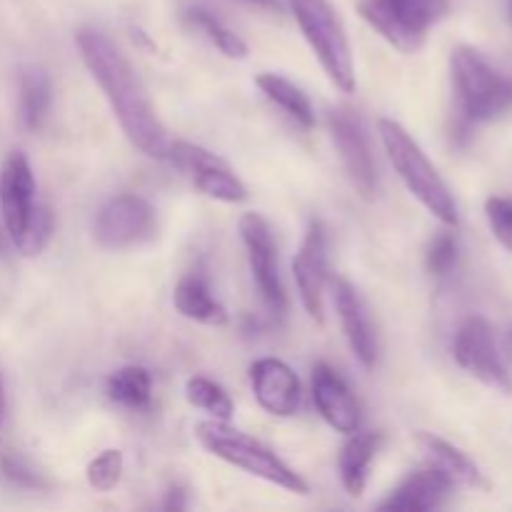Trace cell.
Wrapping results in <instances>:
<instances>
[{
  "label": "cell",
  "mask_w": 512,
  "mask_h": 512,
  "mask_svg": "<svg viewBox=\"0 0 512 512\" xmlns=\"http://www.w3.org/2000/svg\"><path fill=\"white\" fill-rule=\"evenodd\" d=\"M3 473H5V478H10L13 483H18V485H25V488H35V485H40L33 470H30L20 458H5Z\"/></svg>",
  "instance_id": "obj_29"
},
{
  "label": "cell",
  "mask_w": 512,
  "mask_h": 512,
  "mask_svg": "<svg viewBox=\"0 0 512 512\" xmlns=\"http://www.w3.org/2000/svg\"><path fill=\"white\" fill-rule=\"evenodd\" d=\"M125 460L120 450H103L98 458H93L85 470V478L88 485L98 493H110L113 488H118L120 478H123Z\"/></svg>",
  "instance_id": "obj_26"
},
{
  "label": "cell",
  "mask_w": 512,
  "mask_h": 512,
  "mask_svg": "<svg viewBox=\"0 0 512 512\" xmlns=\"http://www.w3.org/2000/svg\"><path fill=\"white\" fill-rule=\"evenodd\" d=\"M380 443H383L380 433H358L355 430L348 443L343 445V450H340V480H343V488L353 498L363 495L365 483H368V468L373 463L375 453H378Z\"/></svg>",
  "instance_id": "obj_20"
},
{
  "label": "cell",
  "mask_w": 512,
  "mask_h": 512,
  "mask_svg": "<svg viewBox=\"0 0 512 512\" xmlns=\"http://www.w3.org/2000/svg\"><path fill=\"white\" fill-rule=\"evenodd\" d=\"M330 133H333L335 148H338L350 183L363 198H373L375 190H378V173H375L368 128H365L358 110L335 108L330 113Z\"/></svg>",
  "instance_id": "obj_11"
},
{
  "label": "cell",
  "mask_w": 512,
  "mask_h": 512,
  "mask_svg": "<svg viewBox=\"0 0 512 512\" xmlns=\"http://www.w3.org/2000/svg\"><path fill=\"white\" fill-rule=\"evenodd\" d=\"M485 215H488L495 240L512 253V198H505V195L488 198L485 200Z\"/></svg>",
  "instance_id": "obj_28"
},
{
  "label": "cell",
  "mask_w": 512,
  "mask_h": 512,
  "mask_svg": "<svg viewBox=\"0 0 512 512\" xmlns=\"http://www.w3.org/2000/svg\"><path fill=\"white\" fill-rule=\"evenodd\" d=\"M188 20L205 35V38L210 40V43L215 45V48L220 50V53L228 55V58L243 60L245 55H248V45H245V40L240 38L238 33H233L228 25H223V20L215 18L210 10L190 8Z\"/></svg>",
  "instance_id": "obj_24"
},
{
  "label": "cell",
  "mask_w": 512,
  "mask_h": 512,
  "mask_svg": "<svg viewBox=\"0 0 512 512\" xmlns=\"http://www.w3.org/2000/svg\"><path fill=\"white\" fill-rule=\"evenodd\" d=\"M460 258V245L458 238L453 233H440L435 235L433 243H430L428 255H425V265H428V273L435 278H445L455 270Z\"/></svg>",
  "instance_id": "obj_27"
},
{
  "label": "cell",
  "mask_w": 512,
  "mask_h": 512,
  "mask_svg": "<svg viewBox=\"0 0 512 512\" xmlns=\"http://www.w3.org/2000/svg\"><path fill=\"white\" fill-rule=\"evenodd\" d=\"M185 493L180 488H170L168 490V498H165L163 508L165 510H185Z\"/></svg>",
  "instance_id": "obj_30"
},
{
  "label": "cell",
  "mask_w": 512,
  "mask_h": 512,
  "mask_svg": "<svg viewBox=\"0 0 512 512\" xmlns=\"http://www.w3.org/2000/svg\"><path fill=\"white\" fill-rule=\"evenodd\" d=\"M240 235H243L245 250H248L250 273H253L255 285L260 290L265 308L280 318L288 308V298H285L283 283H280L278 270V250H275L273 230H270L268 220L258 213H248L240 218Z\"/></svg>",
  "instance_id": "obj_10"
},
{
  "label": "cell",
  "mask_w": 512,
  "mask_h": 512,
  "mask_svg": "<svg viewBox=\"0 0 512 512\" xmlns=\"http://www.w3.org/2000/svg\"><path fill=\"white\" fill-rule=\"evenodd\" d=\"M250 3L263 5V8H270V10H278V0H250Z\"/></svg>",
  "instance_id": "obj_31"
},
{
  "label": "cell",
  "mask_w": 512,
  "mask_h": 512,
  "mask_svg": "<svg viewBox=\"0 0 512 512\" xmlns=\"http://www.w3.org/2000/svg\"><path fill=\"white\" fill-rule=\"evenodd\" d=\"M3 248H5V243H3V235H0V253H3Z\"/></svg>",
  "instance_id": "obj_34"
},
{
  "label": "cell",
  "mask_w": 512,
  "mask_h": 512,
  "mask_svg": "<svg viewBox=\"0 0 512 512\" xmlns=\"http://www.w3.org/2000/svg\"><path fill=\"white\" fill-rule=\"evenodd\" d=\"M505 8H508V18H510V23H512V0H505Z\"/></svg>",
  "instance_id": "obj_33"
},
{
  "label": "cell",
  "mask_w": 512,
  "mask_h": 512,
  "mask_svg": "<svg viewBox=\"0 0 512 512\" xmlns=\"http://www.w3.org/2000/svg\"><path fill=\"white\" fill-rule=\"evenodd\" d=\"M250 385L260 408L278 418H290L300 408V380L278 358H260L250 365Z\"/></svg>",
  "instance_id": "obj_14"
},
{
  "label": "cell",
  "mask_w": 512,
  "mask_h": 512,
  "mask_svg": "<svg viewBox=\"0 0 512 512\" xmlns=\"http://www.w3.org/2000/svg\"><path fill=\"white\" fill-rule=\"evenodd\" d=\"M0 205L5 230L23 255H38L53 235V215L35 203V178L28 158L13 153L0 173Z\"/></svg>",
  "instance_id": "obj_3"
},
{
  "label": "cell",
  "mask_w": 512,
  "mask_h": 512,
  "mask_svg": "<svg viewBox=\"0 0 512 512\" xmlns=\"http://www.w3.org/2000/svg\"><path fill=\"white\" fill-rule=\"evenodd\" d=\"M185 398H188L190 405L213 415V420L228 423V420L233 418V400H230L228 393H225L218 383H213V380L200 378V375L190 378L188 383H185Z\"/></svg>",
  "instance_id": "obj_25"
},
{
  "label": "cell",
  "mask_w": 512,
  "mask_h": 512,
  "mask_svg": "<svg viewBox=\"0 0 512 512\" xmlns=\"http://www.w3.org/2000/svg\"><path fill=\"white\" fill-rule=\"evenodd\" d=\"M105 393L113 403L128 410H148L153 403V380L140 365H125L113 373L105 385Z\"/></svg>",
  "instance_id": "obj_21"
},
{
  "label": "cell",
  "mask_w": 512,
  "mask_h": 512,
  "mask_svg": "<svg viewBox=\"0 0 512 512\" xmlns=\"http://www.w3.org/2000/svg\"><path fill=\"white\" fill-rule=\"evenodd\" d=\"M455 483L438 468H425L420 473H413L385 503H380V510H408L423 512L443 508L445 500L453 495Z\"/></svg>",
  "instance_id": "obj_17"
},
{
  "label": "cell",
  "mask_w": 512,
  "mask_h": 512,
  "mask_svg": "<svg viewBox=\"0 0 512 512\" xmlns=\"http://www.w3.org/2000/svg\"><path fill=\"white\" fill-rule=\"evenodd\" d=\"M255 83H258L260 93H263L268 100H273L278 108H283L295 123L303 125L305 130L313 128L315 125L313 105H310L308 95H305L298 85H293L290 80H285L283 75H275V73L258 75Z\"/></svg>",
  "instance_id": "obj_22"
},
{
  "label": "cell",
  "mask_w": 512,
  "mask_h": 512,
  "mask_svg": "<svg viewBox=\"0 0 512 512\" xmlns=\"http://www.w3.org/2000/svg\"><path fill=\"white\" fill-rule=\"evenodd\" d=\"M165 160H170L208 198L220 200V203H243L248 198V190L240 183L238 175L200 145L185 143V140L170 143Z\"/></svg>",
  "instance_id": "obj_9"
},
{
  "label": "cell",
  "mask_w": 512,
  "mask_h": 512,
  "mask_svg": "<svg viewBox=\"0 0 512 512\" xmlns=\"http://www.w3.org/2000/svg\"><path fill=\"white\" fill-rule=\"evenodd\" d=\"M330 288H333L335 310H338L340 325H343L350 350L360 360V365L370 370L378 360V335H375L368 308H365L360 295L355 293V288L345 278H333Z\"/></svg>",
  "instance_id": "obj_15"
},
{
  "label": "cell",
  "mask_w": 512,
  "mask_h": 512,
  "mask_svg": "<svg viewBox=\"0 0 512 512\" xmlns=\"http://www.w3.org/2000/svg\"><path fill=\"white\" fill-rule=\"evenodd\" d=\"M53 85L43 70H25L20 75V120L28 130H38L50 113Z\"/></svg>",
  "instance_id": "obj_23"
},
{
  "label": "cell",
  "mask_w": 512,
  "mask_h": 512,
  "mask_svg": "<svg viewBox=\"0 0 512 512\" xmlns=\"http://www.w3.org/2000/svg\"><path fill=\"white\" fill-rule=\"evenodd\" d=\"M3 410H5V395H3V383H0V418H3Z\"/></svg>",
  "instance_id": "obj_32"
},
{
  "label": "cell",
  "mask_w": 512,
  "mask_h": 512,
  "mask_svg": "<svg viewBox=\"0 0 512 512\" xmlns=\"http://www.w3.org/2000/svg\"><path fill=\"white\" fill-rule=\"evenodd\" d=\"M75 45H78L85 68L90 70L95 83L108 98L125 138L135 148L143 150L148 158H168V130L155 115L153 103L128 58L115 48L108 35L95 28H80L75 35Z\"/></svg>",
  "instance_id": "obj_1"
},
{
  "label": "cell",
  "mask_w": 512,
  "mask_h": 512,
  "mask_svg": "<svg viewBox=\"0 0 512 512\" xmlns=\"http://www.w3.org/2000/svg\"><path fill=\"white\" fill-rule=\"evenodd\" d=\"M418 445L423 450L425 458L430 460V465L438 470H443L455 485H465V488H475V490H485L488 488V480L485 475L480 473L478 465L468 458L460 448H455L453 443L443 440L440 435L435 433H418Z\"/></svg>",
  "instance_id": "obj_18"
},
{
  "label": "cell",
  "mask_w": 512,
  "mask_h": 512,
  "mask_svg": "<svg viewBox=\"0 0 512 512\" xmlns=\"http://www.w3.org/2000/svg\"><path fill=\"white\" fill-rule=\"evenodd\" d=\"M455 95L468 123L500 118L512 108V78L490 65L480 50L458 45L450 55Z\"/></svg>",
  "instance_id": "obj_5"
},
{
  "label": "cell",
  "mask_w": 512,
  "mask_h": 512,
  "mask_svg": "<svg viewBox=\"0 0 512 512\" xmlns=\"http://www.w3.org/2000/svg\"><path fill=\"white\" fill-rule=\"evenodd\" d=\"M155 210L140 195H118L100 208L95 218V240L103 248L120 250L138 245L153 235Z\"/></svg>",
  "instance_id": "obj_12"
},
{
  "label": "cell",
  "mask_w": 512,
  "mask_h": 512,
  "mask_svg": "<svg viewBox=\"0 0 512 512\" xmlns=\"http://www.w3.org/2000/svg\"><path fill=\"white\" fill-rule=\"evenodd\" d=\"M290 8H293L295 20H298L300 33L305 35L315 58L323 65L335 88H340L343 93H353V55H350L348 35H345L343 23L335 15L333 5L328 0H290Z\"/></svg>",
  "instance_id": "obj_6"
},
{
  "label": "cell",
  "mask_w": 512,
  "mask_h": 512,
  "mask_svg": "<svg viewBox=\"0 0 512 512\" xmlns=\"http://www.w3.org/2000/svg\"><path fill=\"white\" fill-rule=\"evenodd\" d=\"M173 303L183 318L195 320V323L210 325V328H223L228 323V310L210 295L208 283L198 273H188L178 280Z\"/></svg>",
  "instance_id": "obj_19"
},
{
  "label": "cell",
  "mask_w": 512,
  "mask_h": 512,
  "mask_svg": "<svg viewBox=\"0 0 512 512\" xmlns=\"http://www.w3.org/2000/svg\"><path fill=\"white\" fill-rule=\"evenodd\" d=\"M313 400L325 423L338 433L353 435L360 428L358 400L330 365L318 363L313 368Z\"/></svg>",
  "instance_id": "obj_16"
},
{
  "label": "cell",
  "mask_w": 512,
  "mask_h": 512,
  "mask_svg": "<svg viewBox=\"0 0 512 512\" xmlns=\"http://www.w3.org/2000/svg\"><path fill=\"white\" fill-rule=\"evenodd\" d=\"M453 355L465 373L473 375L488 388L498 393H512V375L500 358L498 343H495L493 325L480 315H470L455 333Z\"/></svg>",
  "instance_id": "obj_8"
},
{
  "label": "cell",
  "mask_w": 512,
  "mask_h": 512,
  "mask_svg": "<svg viewBox=\"0 0 512 512\" xmlns=\"http://www.w3.org/2000/svg\"><path fill=\"white\" fill-rule=\"evenodd\" d=\"M450 0H363L360 15L378 30L393 48L418 53L425 45L428 30L443 20Z\"/></svg>",
  "instance_id": "obj_7"
},
{
  "label": "cell",
  "mask_w": 512,
  "mask_h": 512,
  "mask_svg": "<svg viewBox=\"0 0 512 512\" xmlns=\"http://www.w3.org/2000/svg\"><path fill=\"white\" fill-rule=\"evenodd\" d=\"M378 133L385 145V153H388L390 163H393L395 173L400 175L405 188H408L410 193L420 200V205H425L440 223L448 225V228H458V203H455L453 193H450L443 175H440L438 168L430 163V158L423 153V148L415 143L413 135H410L403 125L395 123V120L390 118L378 120Z\"/></svg>",
  "instance_id": "obj_2"
},
{
  "label": "cell",
  "mask_w": 512,
  "mask_h": 512,
  "mask_svg": "<svg viewBox=\"0 0 512 512\" xmlns=\"http://www.w3.org/2000/svg\"><path fill=\"white\" fill-rule=\"evenodd\" d=\"M195 438L215 458L225 460L233 468H240L243 473L253 478L273 483L278 488L290 490L295 495L308 493V483L298 473L288 468L275 453H270L263 443H258L250 435L230 428L223 420H203L195 425Z\"/></svg>",
  "instance_id": "obj_4"
},
{
  "label": "cell",
  "mask_w": 512,
  "mask_h": 512,
  "mask_svg": "<svg viewBox=\"0 0 512 512\" xmlns=\"http://www.w3.org/2000/svg\"><path fill=\"white\" fill-rule=\"evenodd\" d=\"M295 285L310 318L323 325V290L328 283V238L320 220L308 225L300 253L293 260Z\"/></svg>",
  "instance_id": "obj_13"
}]
</instances>
